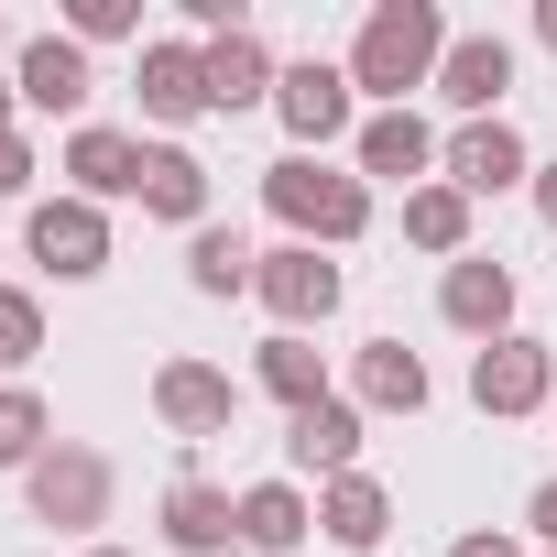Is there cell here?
I'll return each mask as SVG.
<instances>
[{
	"instance_id": "1",
	"label": "cell",
	"mask_w": 557,
	"mask_h": 557,
	"mask_svg": "<svg viewBox=\"0 0 557 557\" xmlns=\"http://www.w3.org/2000/svg\"><path fill=\"white\" fill-rule=\"evenodd\" d=\"M437 55H448V12H437V0H372L339 66H350V88H372L383 110H405L416 88H437Z\"/></svg>"
},
{
	"instance_id": "2",
	"label": "cell",
	"mask_w": 557,
	"mask_h": 557,
	"mask_svg": "<svg viewBox=\"0 0 557 557\" xmlns=\"http://www.w3.org/2000/svg\"><path fill=\"white\" fill-rule=\"evenodd\" d=\"M262 208L285 219L307 251H339V240H361V230H372V186H361V175H339V164H318V153L262 164Z\"/></svg>"
},
{
	"instance_id": "3",
	"label": "cell",
	"mask_w": 557,
	"mask_h": 557,
	"mask_svg": "<svg viewBox=\"0 0 557 557\" xmlns=\"http://www.w3.org/2000/svg\"><path fill=\"white\" fill-rule=\"evenodd\" d=\"M23 503H34V524H55V535H99L110 503H121V470H110L88 437H55V448L23 470Z\"/></svg>"
},
{
	"instance_id": "4",
	"label": "cell",
	"mask_w": 557,
	"mask_h": 557,
	"mask_svg": "<svg viewBox=\"0 0 557 557\" xmlns=\"http://www.w3.org/2000/svg\"><path fill=\"white\" fill-rule=\"evenodd\" d=\"M23 251L55 273V285H88V273H110V208H88L77 186H66V197H34Z\"/></svg>"
},
{
	"instance_id": "5",
	"label": "cell",
	"mask_w": 557,
	"mask_h": 557,
	"mask_svg": "<svg viewBox=\"0 0 557 557\" xmlns=\"http://www.w3.org/2000/svg\"><path fill=\"white\" fill-rule=\"evenodd\" d=\"M251 296L273 307V329H296V339H307V329H329V318H339V296H350V285H339V262H329V251L285 240V251H262Z\"/></svg>"
},
{
	"instance_id": "6",
	"label": "cell",
	"mask_w": 557,
	"mask_h": 557,
	"mask_svg": "<svg viewBox=\"0 0 557 557\" xmlns=\"http://www.w3.org/2000/svg\"><path fill=\"white\" fill-rule=\"evenodd\" d=\"M350 110H361V88H350V66H329V55H307V66L273 77V121L296 132V153H329L339 132H361Z\"/></svg>"
},
{
	"instance_id": "7",
	"label": "cell",
	"mask_w": 557,
	"mask_h": 557,
	"mask_svg": "<svg viewBox=\"0 0 557 557\" xmlns=\"http://www.w3.org/2000/svg\"><path fill=\"white\" fill-rule=\"evenodd\" d=\"M437 175L481 208V197L535 186V153H524V132H513V121H459V132H448V153H437Z\"/></svg>"
},
{
	"instance_id": "8",
	"label": "cell",
	"mask_w": 557,
	"mask_h": 557,
	"mask_svg": "<svg viewBox=\"0 0 557 557\" xmlns=\"http://www.w3.org/2000/svg\"><path fill=\"white\" fill-rule=\"evenodd\" d=\"M470 405L481 416H535V405H557V350L546 339H492V350H470Z\"/></svg>"
},
{
	"instance_id": "9",
	"label": "cell",
	"mask_w": 557,
	"mask_h": 557,
	"mask_svg": "<svg viewBox=\"0 0 557 557\" xmlns=\"http://www.w3.org/2000/svg\"><path fill=\"white\" fill-rule=\"evenodd\" d=\"M437 318L459 329V339H513V262H492V251H459L448 273H437Z\"/></svg>"
},
{
	"instance_id": "10",
	"label": "cell",
	"mask_w": 557,
	"mask_h": 557,
	"mask_svg": "<svg viewBox=\"0 0 557 557\" xmlns=\"http://www.w3.org/2000/svg\"><path fill=\"white\" fill-rule=\"evenodd\" d=\"M143 121H164V132H186V121H208L219 99H208V45L197 34H164V45H143Z\"/></svg>"
},
{
	"instance_id": "11",
	"label": "cell",
	"mask_w": 557,
	"mask_h": 557,
	"mask_svg": "<svg viewBox=\"0 0 557 557\" xmlns=\"http://www.w3.org/2000/svg\"><path fill=\"white\" fill-rule=\"evenodd\" d=\"M437 153H448V143H437V132H426L416 110H372V121L350 132V164H361V186L383 175V186H405V197H416V186L437 175Z\"/></svg>"
},
{
	"instance_id": "12",
	"label": "cell",
	"mask_w": 557,
	"mask_h": 557,
	"mask_svg": "<svg viewBox=\"0 0 557 557\" xmlns=\"http://www.w3.org/2000/svg\"><path fill=\"white\" fill-rule=\"evenodd\" d=\"M12 88H23V110H88L99 99V66H88V45L77 34H34L23 55H12Z\"/></svg>"
},
{
	"instance_id": "13",
	"label": "cell",
	"mask_w": 557,
	"mask_h": 557,
	"mask_svg": "<svg viewBox=\"0 0 557 557\" xmlns=\"http://www.w3.org/2000/svg\"><path fill=\"white\" fill-rule=\"evenodd\" d=\"M503 88H513V45H503V34H448L437 99H448L459 121H503Z\"/></svg>"
},
{
	"instance_id": "14",
	"label": "cell",
	"mask_w": 557,
	"mask_h": 557,
	"mask_svg": "<svg viewBox=\"0 0 557 557\" xmlns=\"http://www.w3.org/2000/svg\"><path fill=\"white\" fill-rule=\"evenodd\" d=\"M153 416H164L175 437H230L240 383H230L219 361H164V372H153Z\"/></svg>"
},
{
	"instance_id": "15",
	"label": "cell",
	"mask_w": 557,
	"mask_h": 557,
	"mask_svg": "<svg viewBox=\"0 0 557 557\" xmlns=\"http://www.w3.org/2000/svg\"><path fill=\"white\" fill-rule=\"evenodd\" d=\"M164 546H175V557H230V546H240V492L175 470V492H164Z\"/></svg>"
},
{
	"instance_id": "16",
	"label": "cell",
	"mask_w": 557,
	"mask_h": 557,
	"mask_svg": "<svg viewBox=\"0 0 557 557\" xmlns=\"http://www.w3.org/2000/svg\"><path fill=\"white\" fill-rule=\"evenodd\" d=\"M285 459H296V481H350V470H361V405H350V394L307 405V416L285 426Z\"/></svg>"
},
{
	"instance_id": "17",
	"label": "cell",
	"mask_w": 557,
	"mask_h": 557,
	"mask_svg": "<svg viewBox=\"0 0 557 557\" xmlns=\"http://www.w3.org/2000/svg\"><path fill=\"white\" fill-rule=\"evenodd\" d=\"M66 175H77V197H88V208L143 197V143H132V132H110V121H77V132H66Z\"/></svg>"
},
{
	"instance_id": "18",
	"label": "cell",
	"mask_w": 557,
	"mask_h": 557,
	"mask_svg": "<svg viewBox=\"0 0 557 557\" xmlns=\"http://www.w3.org/2000/svg\"><path fill=\"white\" fill-rule=\"evenodd\" d=\"M426 361L405 350V339H361L350 350V405H372V416H426Z\"/></svg>"
},
{
	"instance_id": "19",
	"label": "cell",
	"mask_w": 557,
	"mask_h": 557,
	"mask_svg": "<svg viewBox=\"0 0 557 557\" xmlns=\"http://www.w3.org/2000/svg\"><path fill=\"white\" fill-rule=\"evenodd\" d=\"M318 535H329L339 557H372V546L394 535V492H383L372 470H350V481H318Z\"/></svg>"
},
{
	"instance_id": "20",
	"label": "cell",
	"mask_w": 557,
	"mask_h": 557,
	"mask_svg": "<svg viewBox=\"0 0 557 557\" xmlns=\"http://www.w3.org/2000/svg\"><path fill=\"white\" fill-rule=\"evenodd\" d=\"M307 535H318V503H307V481H296V470L240 492V546H251V557H296Z\"/></svg>"
},
{
	"instance_id": "21",
	"label": "cell",
	"mask_w": 557,
	"mask_h": 557,
	"mask_svg": "<svg viewBox=\"0 0 557 557\" xmlns=\"http://www.w3.org/2000/svg\"><path fill=\"white\" fill-rule=\"evenodd\" d=\"M143 219L208 230V164H197L186 143H143Z\"/></svg>"
},
{
	"instance_id": "22",
	"label": "cell",
	"mask_w": 557,
	"mask_h": 557,
	"mask_svg": "<svg viewBox=\"0 0 557 557\" xmlns=\"http://www.w3.org/2000/svg\"><path fill=\"white\" fill-rule=\"evenodd\" d=\"M251 372H262V394L285 405V416L329 405V350H318V339H296V329H273V339L251 350Z\"/></svg>"
},
{
	"instance_id": "23",
	"label": "cell",
	"mask_w": 557,
	"mask_h": 557,
	"mask_svg": "<svg viewBox=\"0 0 557 557\" xmlns=\"http://www.w3.org/2000/svg\"><path fill=\"white\" fill-rule=\"evenodd\" d=\"M251 273H262V251H251L230 219L186 230V285H197V296H219V307H230V296H251Z\"/></svg>"
},
{
	"instance_id": "24",
	"label": "cell",
	"mask_w": 557,
	"mask_h": 557,
	"mask_svg": "<svg viewBox=\"0 0 557 557\" xmlns=\"http://www.w3.org/2000/svg\"><path fill=\"white\" fill-rule=\"evenodd\" d=\"M273 77H285V66H273V45H262L251 23L208 45V99H219V110H251V99H273Z\"/></svg>"
},
{
	"instance_id": "25",
	"label": "cell",
	"mask_w": 557,
	"mask_h": 557,
	"mask_svg": "<svg viewBox=\"0 0 557 557\" xmlns=\"http://www.w3.org/2000/svg\"><path fill=\"white\" fill-rule=\"evenodd\" d=\"M405 240L437 251V262H459V251H470V197H459L448 175H426V186L405 197Z\"/></svg>"
},
{
	"instance_id": "26",
	"label": "cell",
	"mask_w": 557,
	"mask_h": 557,
	"mask_svg": "<svg viewBox=\"0 0 557 557\" xmlns=\"http://www.w3.org/2000/svg\"><path fill=\"white\" fill-rule=\"evenodd\" d=\"M55 448V416H45V394L34 383H0V470H34Z\"/></svg>"
},
{
	"instance_id": "27",
	"label": "cell",
	"mask_w": 557,
	"mask_h": 557,
	"mask_svg": "<svg viewBox=\"0 0 557 557\" xmlns=\"http://www.w3.org/2000/svg\"><path fill=\"white\" fill-rule=\"evenodd\" d=\"M34 350H45V307H34L23 285H0V383H12Z\"/></svg>"
},
{
	"instance_id": "28",
	"label": "cell",
	"mask_w": 557,
	"mask_h": 557,
	"mask_svg": "<svg viewBox=\"0 0 557 557\" xmlns=\"http://www.w3.org/2000/svg\"><path fill=\"white\" fill-rule=\"evenodd\" d=\"M66 34H77V45H132V34H143V0H77Z\"/></svg>"
},
{
	"instance_id": "29",
	"label": "cell",
	"mask_w": 557,
	"mask_h": 557,
	"mask_svg": "<svg viewBox=\"0 0 557 557\" xmlns=\"http://www.w3.org/2000/svg\"><path fill=\"white\" fill-rule=\"evenodd\" d=\"M23 186H34V143H23V132H0V197H23Z\"/></svg>"
},
{
	"instance_id": "30",
	"label": "cell",
	"mask_w": 557,
	"mask_h": 557,
	"mask_svg": "<svg viewBox=\"0 0 557 557\" xmlns=\"http://www.w3.org/2000/svg\"><path fill=\"white\" fill-rule=\"evenodd\" d=\"M448 557H524V546H513V535H503V524H470V535H459V546H448Z\"/></svg>"
},
{
	"instance_id": "31",
	"label": "cell",
	"mask_w": 557,
	"mask_h": 557,
	"mask_svg": "<svg viewBox=\"0 0 557 557\" xmlns=\"http://www.w3.org/2000/svg\"><path fill=\"white\" fill-rule=\"evenodd\" d=\"M524 524H535V546H557V481H535V503H524Z\"/></svg>"
},
{
	"instance_id": "32",
	"label": "cell",
	"mask_w": 557,
	"mask_h": 557,
	"mask_svg": "<svg viewBox=\"0 0 557 557\" xmlns=\"http://www.w3.org/2000/svg\"><path fill=\"white\" fill-rule=\"evenodd\" d=\"M524 197H535V219H546V230H557V164H546V175H535V186H524Z\"/></svg>"
},
{
	"instance_id": "33",
	"label": "cell",
	"mask_w": 557,
	"mask_h": 557,
	"mask_svg": "<svg viewBox=\"0 0 557 557\" xmlns=\"http://www.w3.org/2000/svg\"><path fill=\"white\" fill-rule=\"evenodd\" d=\"M535 45H546V55H557V0H535Z\"/></svg>"
},
{
	"instance_id": "34",
	"label": "cell",
	"mask_w": 557,
	"mask_h": 557,
	"mask_svg": "<svg viewBox=\"0 0 557 557\" xmlns=\"http://www.w3.org/2000/svg\"><path fill=\"white\" fill-rule=\"evenodd\" d=\"M12 110H23V88H12V77H0V132H12Z\"/></svg>"
},
{
	"instance_id": "35",
	"label": "cell",
	"mask_w": 557,
	"mask_h": 557,
	"mask_svg": "<svg viewBox=\"0 0 557 557\" xmlns=\"http://www.w3.org/2000/svg\"><path fill=\"white\" fill-rule=\"evenodd\" d=\"M77 557H132V546H77Z\"/></svg>"
},
{
	"instance_id": "36",
	"label": "cell",
	"mask_w": 557,
	"mask_h": 557,
	"mask_svg": "<svg viewBox=\"0 0 557 557\" xmlns=\"http://www.w3.org/2000/svg\"><path fill=\"white\" fill-rule=\"evenodd\" d=\"M0 55H23V45H12V23H0Z\"/></svg>"
},
{
	"instance_id": "37",
	"label": "cell",
	"mask_w": 557,
	"mask_h": 557,
	"mask_svg": "<svg viewBox=\"0 0 557 557\" xmlns=\"http://www.w3.org/2000/svg\"><path fill=\"white\" fill-rule=\"evenodd\" d=\"M546 557H557V546H546Z\"/></svg>"
},
{
	"instance_id": "38",
	"label": "cell",
	"mask_w": 557,
	"mask_h": 557,
	"mask_svg": "<svg viewBox=\"0 0 557 557\" xmlns=\"http://www.w3.org/2000/svg\"><path fill=\"white\" fill-rule=\"evenodd\" d=\"M546 416H557V405H546Z\"/></svg>"
}]
</instances>
